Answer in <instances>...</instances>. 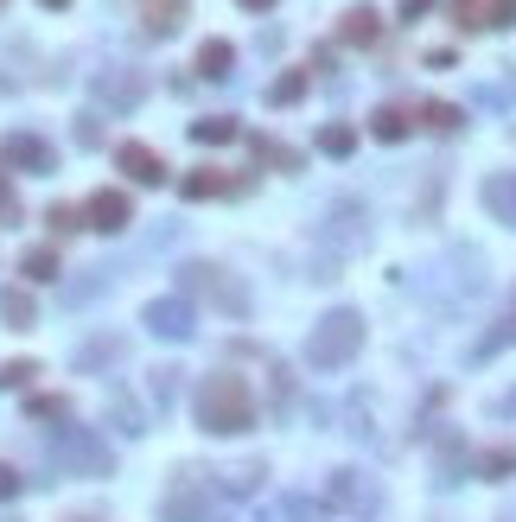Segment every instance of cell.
Returning <instances> with one entry per match:
<instances>
[{
    "label": "cell",
    "mask_w": 516,
    "mask_h": 522,
    "mask_svg": "<svg viewBox=\"0 0 516 522\" xmlns=\"http://www.w3.org/2000/svg\"><path fill=\"white\" fill-rule=\"evenodd\" d=\"M0 166H20V172H58V153H51V141H39V134H7V141H0Z\"/></svg>",
    "instance_id": "9c48e42d"
},
{
    "label": "cell",
    "mask_w": 516,
    "mask_h": 522,
    "mask_svg": "<svg viewBox=\"0 0 516 522\" xmlns=\"http://www.w3.org/2000/svg\"><path fill=\"white\" fill-rule=\"evenodd\" d=\"M166 522H211V472H198V465H185L179 478H172V491L160 503Z\"/></svg>",
    "instance_id": "8992f818"
},
{
    "label": "cell",
    "mask_w": 516,
    "mask_h": 522,
    "mask_svg": "<svg viewBox=\"0 0 516 522\" xmlns=\"http://www.w3.org/2000/svg\"><path fill=\"white\" fill-rule=\"evenodd\" d=\"M497 522H516V503H510V510H504V516H497Z\"/></svg>",
    "instance_id": "60d3db41"
},
{
    "label": "cell",
    "mask_w": 516,
    "mask_h": 522,
    "mask_svg": "<svg viewBox=\"0 0 516 522\" xmlns=\"http://www.w3.org/2000/svg\"><path fill=\"white\" fill-rule=\"evenodd\" d=\"M141 325H147L153 338H172V344H185V338L198 332V325H192V300H185V293H166V300H147V306H141Z\"/></svg>",
    "instance_id": "52a82bcc"
},
{
    "label": "cell",
    "mask_w": 516,
    "mask_h": 522,
    "mask_svg": "<svg viewBox=\"0 0 516 522\" xmlns=\"http://www.w3.org/2000/svg\"><path fill=\"white\" fill-rule=\"evenodd\" d=\"M192 414H198V427H204V433L230 440V433H249V427H255V395H249V382L236 376V370H217V376H204V382H198Z\"/></svg>",
    "instance_id": "6da1fadb"
},
{
    "label": "cell",
    "mask_w": 516,
    "mask_h": 522,
    "mask_svg": "<svg viewBox=\"0 0 516 522\" xmlns=\"http://www.w3.org/2000/svg\"><path fill=\"white\" fill-rule=\"evenodd\" d=\"M319 242L332 255H364L370 249V211H364V198H332V204H325Z\"/></svg>",
    "instance_id": "277c9868"
},
{
    "label": "cell",
    "mask_w": 516,
    "mask_h": 522,
    "mask_svg": "<svg viewBox=\"0 0 516 522\" xmlns=\"http://www.w3.org/2000/svg\"><path fill=\"white\" fill-rule=\"evenodd\" d=\"M179 191H185L192 204H204V198H236V191H249V179H230L223 166H192V172L179 179Z\"/></svg>",
    "instance_id": "30bf717a"
},
{
    "label": "cell",
    "mask_w": 516,
    "mask_h": 522,
    "mask_svg": "<svg viewBox=\"0 0 516 522\" xmlns=\"http://www.w3.org/2000/svg\"><path fill=\"white\" fill-rule=\"evenodd\" d=\"M0 7H7V0H0Z\"/></svg>",
    "instance_id": "f6af8a7d"
},
{
    "label": "cell",
    "mask_w": 516,
    "mask_h": 522,
    "mask_svg": "<svg viewBox=\"0 0 516 522\" xmlns=\"http://www.w3.org/2000/svg\"><path fill=\"white\" fill-rule=\"evenodd\" d=\"M485 26H516V0H485Z\"/></svg>",
    "instance_id": "d590c367"
},
{
    "label": "cell",
    "mask_w": 516,
    "mask_h": 522,
    "mask_svg": "<svg viewBox=\"0 0 516 522\" xmlns=\"http://www.w3.org/2000/svg\"><path fill=\"white\" fill-rule=\"evenodd\" d=\"M243 13H274V0H236Z\"/></svg>",
    "instance_id": "ab89813d"
},
{
    "label": "cell",
    "mask_w": 516,
    "mask_h": 522,
    "mask_svg": "<svg viewBox=\"0 0 516 522\" xmlns=\"http://www.w3.org/2000/svg\"><path fill=\"white\" fill-rule=\"evenodd\" d=\"M0 217H7V223H20V198H13V185H7V172H0Z\"/></svg>",
    "instance_id": "8d00e7d4"
},
{
    "label": "cell",
    "mask_w": 516,
    "mask_h": 522,
    "mask_svg": "<svg viewBox=\"0 0 516 522\" xmlns=\"http://www.w3.org/2000/svg\"><path fill=\"white\" fill-rule=\"evenodd\" d=\"M0 319H7L13 332H26V325L39 319V306H32V293H26V287H0Z\"/></svg>",
    "instance_id": "e0dca14e"
},
{
    "label": "cell",
    "mask_w": 516,
    "mask_h": 522,
    "mask_svg": "<svg viewBox=\"0 0 516 522\" xmlns=\"http://www.w3.org/2000/svg\"><path fill=\"white\" fill-rule=\"evenodd\" d=\"M504 344H516V293H510L504 319H497V332H491V338H478V351H472V357H497Z\"/></svg>",
    "instance_id": "7402d4cb"
},
{
    "label": "cell",
    "mask_w": 516,
    "mask_h": 522,
    "mask_svg": "<svg viewBox=\"0 0 516 522\" xmlns=\"http://www.w3.org/2000/svg\"><path fill=\"white\" fill-rule=\"evenodd\" d=\"M459 472H466V440H459V433H446V440H440V478L459 484Z\"/></svg>",
    "instance_id": "d4e9b609"
},
{
    "label": "cell",
    "mask_w": 516,
    "mask_h": 522,
    "mask_svg": "<svg viewBox=\"0 0 516 522\" xmlns=\"http://www.w3.org/2000/svg\"><path fill=\"white\" fill-rule=\"evenodd\" d=\"M179 287L198 293V300H211L217 312H230V319H249V287L236 281L230 268H217V261H185V268H179Z\"/></svg>",
    "instance_id": "3957f363"
},
{
    "label": "cell",
    "mask_w": 516,
    "mask_h": 522,
    "mask_svg": "<svg viewBox=\"0 0 516 522\" xmlns=\"http://www.w3.org/2000/svg\"><path fill=\"white\" fill-rule=\"evenodd\" d=\"M32 376H39V363H26V357L20 363H0V389H26Z\"/></svg>",
    "instance_id": "1f68e13d"
},
{
    "label": "cell",
    "mask_w": 516,
    "mask_h": 522,
    "mask_svg": "<svg viewBox=\"0 0 516 522\" xmlns=\"http://www.w3.org/2000/svg\"><path fill=\"white\" fill-rule=\"evenodd\" d=\"M459 121H466V115H459L453 102H421V128H434V134H453Z\"/></svg>",
    "instance_id": "484cf974"
},
{
    "label": "cell",
    "mask_w": 516,
    "mask_h": 522,
    "mask_svg": "<svg viewBox=\"0 0 516 522\" xmlns=\"http://www.w3.org/2000/svg\"><path fill=\"white\" fill-rule=\"evenodd\" d=\"M325 497H332L338 510H351V503H364V472H332V484H325Z\"/></svg>",
    "instance_id": "603a6c76"
},
{
    "label": "cell",
    "mask_w": 516,
    "mask_h": 522,
    "mask_svg": "<svg viewBox=\"0 0 516 522\" xmlns=\"http://www.w3.org/2000/svg\"><path fill=\"white\" fill-rule=\"evenodd\" d=\"M300 96H306V71H281L268 83V109H294Z\"/></svg>",
    "instance_id": "44dd1931"
},
{
    "label": "cell",
    "mask_w": 516,
    "mask_h": 522,
    "mask_svg": "<svg viewBox=\"0 0 516 522\" xmlns=\"http://www.w3.org/2000/svg\"><path fill=\"white\" fill-rule=\"evenodd\" d=\"M115 166H122L134 185H166V160H160L153 147H141V141H122V147H115Z\"/></svg>",
    "instance_id": "7c38bea8"
},
{
    "label": "cell",
    "mask_w": 516,
    "mask_h": 522,
    "mask_svg": "<svg viewBox=\"0 0 516 522\" xmlns=\"http://www.w3.org/2000/svg\"><path fill=\"white\" fill-rule=\"evenodd\" d=\"M32 421H71V395H39V402H32Z\"/></svg>",
    "instance_id": "f1b7e54d"
},
{
    "label": "cell",
    "mask_w": 516,
    "mask_h": 522,
    "mask_svg": "<svg viewBox=\"0 0 516 522\" xmlns=\"http://www.w3.org/2000/svg\"><path fill=\"white\" fill-rule=\"evenodd\" d=\"M255 484H262V459H249V465L230 472V491H255Z\"/></svg>",
    "instance_id": "836d02e7"
},
{
    "label": "cell",
    "mask_w": 516,
    "mask_h": 522,
    "mask_svg": "<svg viewBox=\"0 0 516 522\" xmlns=\"http://www.w3.org/2000/svg\"><path fill=\"white\" fill-rule=\"evenodd\" d=\"M7 497H20V472H13V465H0V503Z\"/></svg>",
    "instance_id": "74e56055"
},
{
    "label": "cell",
    "mask_w": 516,
    "mask_h": 522,
    "mask_svg": "<svg viewBox=\"0 0 516 522\" xmlns=\"http://www.w3.org/2000/svg\"><path fill=\"white\" fill-rule=\"evenodd\" d=\"M249 153H255V160H262V166L300 172V153H294V147H281V141H274V134H249Z\"/></svg>",
    "instance_id": "ac0fdd59"
},
{
    "label": "cell",
    "mask_w": 516,
    "mask_h": 522,
    "mask_svg": "<svg viewBox=\"0 0 516 522\" xmlns=\"http://www.w3.org/2000/svg\"><path fill=\"white\" fill-rule=\"evenodd\" d=\"M338 39L344 45H376V39H383V13H376V7H351V13H344V26H338Z\"/></svg>",
    "instance_id": "9a60e30c"
},
{
    "label": "cell",
    "mask_w": 516,
    "mask_h": 522,
    "mask_svg": "<svg viewBox=\"0 0 516 522\" xmlns=\"http://www.w3.org/2000/svg\"><path fill=\"white\" fill-rule=\"evenodd\" d=\"M153 395H160V402H172V395H179V370H172V363H160V370H153Z\"/></svg>",
    "instance_id": "e575fe53"
},
{
    "label": "cell",
    "mask_w": 516,
    "mask_h": 522,
    "mask_svg": "<svg viewBox=\"0 0 516 522\" xmlns=\"http://www.w3.org/2000/svg\"><path fill=\"white\" fill-rule=\"evenodd\" d=\"M478 198H485V211L504 223V230H516V172H491V179L478 185Z\"/></svg>",
    "instance_id": "4fadbf2b"
},
{
    "label": "cell",
    "mask_w": 516,
    "mask_h": 522,
    "mask_svg": "<svg viewBox=\"0 0 516 522\" xmlns=\"http://www.w3.org/2000/svg\"><path fill=\"white\" fill-rule=\"evenodd\" d=\"M192 141H198V147L236 141V115H198V121H192Z\"/></svg>",
    "instance_id": "d6986e66"
},
{
    "label": "cell",
    "mask_w": 516,
    "mask_h": 522,
    "mask_svg": "<svg viewBox=\"0 0 516 522\" xmlns=\"http://www.w3.org/2000/svg\"><path fill=\"white\" fill-rule=\"evenodd\" d=\"M77 522H96V516H77Z\"/></svg>",
    "instance_id": "7bdbcfd3"
},
{
    "label": "cell",
    "mask_w": 516,
    "mask_h": 522,
    "mask_svg": "<svg viewBox=\"0 0 516 522\" xmlns=\"http://www.w3.org/2000/svg\"><path fill=\"white\" fill-rule=\"evenodd\" d=\"M109 421H122V433H147L141 427V408H134L128 395H109Z\"/></svg>",
    "instance_id": "f546056e"
},
{
    "label": "cell",
    "mask_w": 516,
    "mask_h": 522,
    "mask_svg": "<svg viewBox=\"0 0 516 522\" xmlns=\"http://www.w3.org/2000/svg\"><path fill=\"white\" fill-rule=\"evenodd\" d=\"M39 7H71V0H39Z\"/></svg>",
    "instance_id": "b9f144b4"
},
{
    "label": "cell",
    "mask_w": 516,
    "mask_h": 522,
    "mask_svg": "<svg viewBox=\"0 0 516 522\" xmlns=\"http://www.w3.org/2000/svg\"><path fill=\"white\" fill-rule=\"evenodd\" d=\"M364 522H376V516H364Z\"/></svg>",
    "instance_id": "ee69618b"
},
{
    "label": "cell",
    "mask_w": 516,
    "mask_h": 522,
    "mask_svg": "<svg viewBox=\"0 0 516 522\" xmlns=\"http://www.w3.org/2000/svg\"><path fill=\"white\" fill-rule=\"evenodd\" d=\"M230 71H236V45H230V39H204V45H198V77L223 83Z\"/></svg>",
    "instance_id": "2e32d148"
},
{
    "label": "cell",
    "mask_w": 516,
    "mask_h": 522,
    "mask_svg": "<svg viewBox=\"0 0 516 522\" xmlns=\"http://www.w3.org/2000/svg\"><path fill=\"white\" fill-rule=\"evenodd\" d=\"M20 268L32 274V281H51V274H58V249H26Z\"/></svg>",
    "instance_id": "83f0119b"
},
{
    "label": "cell",
    "mask_w": 516,
    "mask_h": 522,
    "mask_svg": "<svg viewBox=\"0 0 516 522\" xmlns=\"http://www.w3.org/2000/svg\"><path fill=\"white\" fill-rule=\"evenodd\" d=\"M427 7H434V0H395V13H402V20H421Z\"/></svg>",
    "instance_id": "f35d334b"
},
{
    "label": "cell",
    "mask_w": 516,
    "mask_h": 522,
    "mask_svg": "<svg viewBox=\"0 0 516 522\" xmlns=\"http://www.w3.org/2000/svg\"><path fill=\"white\" fill-rule=\"evenodd\" d=\"M51 459H58L64 472H77V478H109L115 452H109V440L90 433V427H64L58 440H51Z\"/></svg>",
    "instance_id": "5b68a950"
},
{
    "label": "cell",
    "mask_w": 516,
    "mask_h": 522,
    "mask_svg": "<svg viewBox=\"0 0 516 522\" xmlns=\"http://www.w3.org/2000/svg\"><path fill=\"white\" fill-rule=\"evenodd\" d=\"M147 96V83H141V71H96V102H109V109H134V102Z\"/></svg>",
    "instance_id": "8fae6325"
},
{
    "label": "cell",
    "mask_w": 516,
    "mask_h": 522,
    "mask_svg": "<svg viewBox=\"0 0 516 522\" xmlns=\"http://www.w3.org/2000/svg\"><path fill=\"white\" fill-rule=\"evenodd\" d=\"M478 472H485V478H504V472H516V446H497V452H485V459H478Z\"/></svg>",
    "instance_id": "4dcf8cb0"
},
{
    "label": "cell",
    "mask_w": 516,
    "mask_h": 522,
    "mask_svg": "<svg viewBox=\"0 0 516 522\" xmlns=\"http://www.w3.org/2000/svg\"><path fill=\"white\" fill-rule=\"evenodd\" d=\"M83 223H90V230L122 236L128 223H134V198H128V191H115V185H102V191H90V204H83Z\"/></svg>",
    "instance_id": "ba28073f"
},
{
    "label": "cell",
    "mask_w": 516,
    "mask_h": 522,
    "mask_svg": "<svg viewBox=\"0 0 516 522\" xmlns=\"http://www.w3.org/2000/svg\"><path fill=\"white\" fill-rule=\"evenodd\" d=\"M357 351H364V312H351V306L325 312L313 332H306V363L313 370H344Z\"/></svg>",
    "instance_id": "7a4b0ae2"
},
{
    "label": "cell",
    "mask_w": 516,
    "mask_h": 522,
    "mask_svg": "<svg viewBox=\"0 0 516 522\" xmlns=\"http://www.w3.org/2000/svg\"><path fill=\"white\" fill-rule=\"evenodd\" d=\"M274 522H319V503L313 497H274Z\"/></svg>",
    "instance_id": "cb8c5ba5"
},
{
    "label": "cell",
    "mask_w": 516,
    "mask_h": 522,
    "mask_svg": "<svg viewBox=\"0 0 516 522\" xmlns=\"http://www.w3.org/2000/svg\"><path fill=\"white\" fill-rule=\"evenodd\" d=\"M351 147H357V134L344 128V121H332V128H319V153H332V160H344Z\"/></svg>",
    "instance_id": "4316f807"
},
{
    "label": "cell",
    "mask_w": 516,
    "mask_h": 522,
    "mask_svg": "<svg viewBox=\"0 0 516 522\" xmlns=\"http://www.w3.org/2000/svg\"><path fill=\"white\" fill-rule=\"evenodd\" d=\"M45 223H51L58 236H71L77 223H83V211H71V204H51V211H45Z\"/></svg>",
    "instance_id": "d6a6232c"
},
{
    "label": "cell",
    "mask_w": 516,
    "mask_h": 522,
    "mask_svg": "<svg viewBox=\"0 0 516 522\" xmlns=\"http://www.w3.org/2000/svg\"><path fill=\"white\" fill-rule=\"evenodd\" d=\"M408 128H415V121L395 109V102H383V109L370 115V134H376V141H408Z\"/></svg>",
    "instance_id": "ffe728a7"
},
{
    "label": "cell",
    "mask_w": 516,
    "mask_h": 522,
    "mask_svg": "<svg viewBox=\"0 0 516 522\" xmlns=\"http://www.w3.org/2000/svg\"><path fill=\"white\" fill-rule=\"evenodd\" d=\"M185 13H192V0H141V26L153 39H166V32L185 26Z\"/></svg>",
    "instance_id": "5bb4252c"
}]
</instances>
